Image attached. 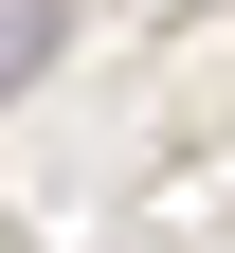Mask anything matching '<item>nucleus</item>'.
<instances>
[{"instance_id":"obj_1","label":"nucleus","mask_w":235,"mask_h":253,"mask_svg":"<svg viewBox=\"0 0 235 253\" xmlns=\"http://www.w3.org/2000/svg\"><path fill=\"white\" fill-rule=\"evenodd\" d=\"M54 37H73V0H0V90H37Z\"/></svg>"}]
</instances>
